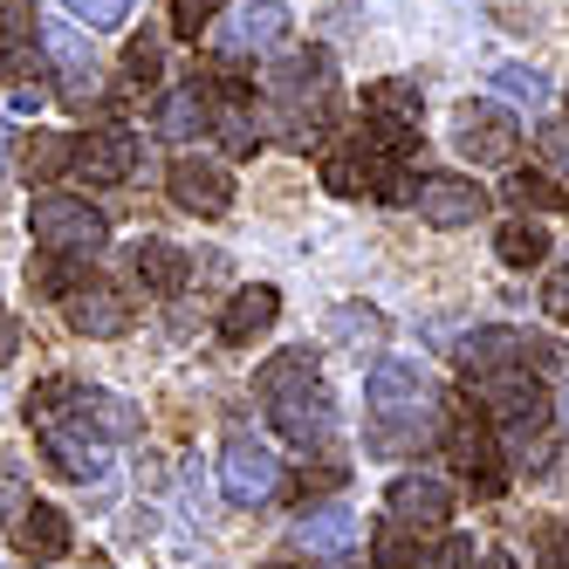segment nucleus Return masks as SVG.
Wrapping results in <instances>:
<instances>
[{"label": "nucleus", "instance_id": "obj_1", "mask_svg": "<svg viewBox=\"0 0 569 569\" xmlns=\"http://www.w3.org/2000/svg\"><path fill=\"white\" fill-rule=\"evenodd\" d=\"M363 398H371V453H419L446 419V398H439L432 371L412 357H378Z\"/></svg>", "mask_w": 569, "mask_h": 569}, {"label": "nucleus", "instance_id": "obj_2", "mask_svg": "<svg viewBox=\"0 0 569 569\" xmlns=\"http://www.w3.org/2000/svg\"><path fill=\"white\" fill-rule=\"evenodd\" d=\"M268 97L281 103V117H289V138L309 144L322 131V117H330V103H337V62H330V49H296L289 62H274Z\"/></svg>", "mask_w": 569, "mask_h": 569}, {"label": "nucleus", "instance_id": "obj_3", "mask_svg": "<svg viewBox=\"0 0 569 569\" xmlns=\"http://www.w3.org/2000/svg\"><path fill=\"white\" fill-rule=\"evenodd\" d=\"M28 233H34V248H49V254L97 261L103 240H110V220L90 207V199H76V192H42L28 207Z\"/></svg>", "mask_w": 569, "mask_h": 569}, {"label": "nucleus", "instance_id": "obj_4", "mask_svg": "<svg viewBox=\"0 0 569 569\" xmlns=\"http://www.w3.org/2000/svg\"><path fill=\"white\" fill-rule=\"evenodd\" d=\"M268 419H274V432L289 439V446H302V453H322V446L337 439V398L322 391V378L316 385H296V391H281V398H268Z\"/></svg>", "mask_w": 569, "mask_h": 569}, {"label": "nucleus", "instance_id": "obj_5", "mask_svg": "<svg viewBox=\"0 0 569 569\" xmlns=\"http://www.w3.org/2000/svg\"><path fill=\"white\" fill-rule=\"evenodd\" d=\"M274 487H281L274 446H261L254 432H233V439H227V453H220V495H227L233 508H261Z\"/></svg>", "mask_w": 569, "mask_h": 569}, {"label": "nucleus", "instance_id": "obj_6", "mask_svg": "<svg viewBox=\"0 0 569 569\" xmlns=\"http://www.w3.org/2000/svg\"><path fill=\"white\" fill-rule=\"evenodd\" d=\"M453 144H460L467 166H515L521 124H515L501 103H460L453 110Z\"/></svg>", "mask_w": 569, "mask_h": 569}, {"label": "nucleus", "instance_id": "obj_7", "mask_svg": "<svg viewBox=\"0 0 569 569\" xmlns=\"http://www.w3.org/2000/svg\"><path fill=\"white\" fill-rule=\"evenodd\" d=\"M439 439H446V453H453V467H460V473L480 487V495H501L508 467H495V439H487L480 405H453V412L439 419Z\"/></svg>", "mask_w": 569, "mask_h": 569}, {"label": "nucleus", "instance_id": "obj_8", "mask_svg": "<svg viewBox=\"0 0 569 569\" xmlns=\"http://www.w3.org/2000/svg\"><path fill=\"white\" fill-rule=\"evenodd\" d=\"M405 207H419L426 227H473V220H487L495 192L473 186V179H460V172H432V179L412 186V199H405Z\"/></svg>", "mask_w": 569, "mask_h": 569}, {"label": "nucleus", "instance_id": "obj_9", "mask_svg": "<svg viewBox=\"0 0 569 569\" xmlns=\"http://www.w3.org/2000/svg\"><path fill=\"white\" fill-rule=\"evenodd\" d=\"M480 391V419H495V426H542L549 419V391L536 371H495V378H473Z\"/></svg>", "mask_w": 569, "mask_h": 569}, {"label": "nucleus", "instance_id": "obj_10", "mask_svg": "<svg viewBox=\"0 0 569 569\" xmlns=\"http://www.w3.org/2000/svg\"><path fill=\"white\" fill-rule=\"evenodd\" d=\"M69 172L90 179V186H124L138 172V131L131 124H103V131H83L69 151Z\"/></svg>", "mask_w": 569, "mask_h": 569}, {"label": "nucleus", "instance_id": "obj_11", "mask_svg": "<svg viewBox=\"0 0 569 569\" xmlns=\"http://www.w3.org/2000/svg\"><path fill=\"white\" fill-rule=\"evenodd\" d=\"M281 42H289V8H281V0H248V8H233L227 21H213L220 56H268Z\"/></svg>", "mask_w": 569, "mask_h": 569}, {"label": "nucleus", "instance_id": "obj_12", "mask_svg": "<svg viewBox=\"0 0 569 569\" xmlns=\"http://www.w3.org/2000/svg\"><path fill=\"white\" fill-rule=\"evenodd\" d=\"M42 49H49L56 76H62V103H76V110H90V103L103 97V69H97L90 42H83V34H76L69 21H49V28H42Z\"/></svg>", "mask_w": 569, "mask_h": 569}, {"label": "nucleus", "instance_id": "obj_13", "mask_svg": "<svg viewBox=\"0 0 569 569\" xmlns=\"http://www.w3.org/2000/svg\"><path fill=\"white\" fill-rule=\"evenodd\" d=\"M166 186H172V199L186 213H199V220H220L227 207H233V172L227 166H213V158H172V172H166Z\"/></svg>", "mask_w": 569, "mask_h": 569}, {"label": "nucleus", "instance_id": "obj_14", "mask_svg": "<svg viewBox=\"0 0 569 569\" xmlns=\"http://www.w3.org/2000/svg\"><path fill=\"white\" fill-rule=\"evenodd\" d=\"M385 515L398 521V528H446V515H453V487H446L439 473H398L391 487H385Z\"/></svg>", "mask_w": 569, "mask_h": 569}, {"label": "nucleus", "instance_id": "obj_15", "mask_svg": "<svg viewBox=\"0 0 569 569\" xmlns=\"http://www.w3.org/2000/svg\"><path fill=\"white\" fill-rule=\"evenodd\" d=\"M76 432H90V439H103V446H124V439H138L144 432V412L124 398V391H103V385H76Z\"/></svg>", "mask_w": 569, "mask_h": 569}, {"label": "nucleus", "instance_id": "obj_16", "mask_svg": "<svg viewBox=\"0 0 569 569\" xmlns=\"http://www.w3.org/2000/svg\"><path fill=\"white\" fill-rule=\"evenodd\" d=\"M62 316L76 337H124L131 330V296L110 289V281H76L62 296Z\"/></svg>", "mask_w": 569, "mask_h": 569}, {"label": "nucleus", "instance_id": "obj_17", "mask_svg": "<svg viewBox=\"0 0 569 569\" xmlns=\"http://www.w3.org/2000/svg\"><path fill=\"white\" fill-rule=\"evenodd\" d=\"M274 316H281V296L268 289V281H248V289H233L227 309H220V343L227 350H248L254 337L274 330Z\"/></svg>", "mask_w": 569, "mask_h": 569}, {"label": "nucleus", "instance_id": "obj_18", "mask_svg": "<svg viewBox=\"0 0 569 569\" xmlns=\"http://www.w3.org/2000/svg\"><path fill=\"white\" fill-rule=\"evenodd\" d=\"M69 515L56 508V501H28L21 515H14V549L28 556V562H62L69 556Z\"/></svg>", "mask_w": 569, "mask_h": 569}, {"label": "nucleus", "instance_id": "obj_19", "mask_svg": "<svg viewBox=\"0 0 569 569\" xmlns=\"http://www.w3.org/2000/svg\"><path fill=\"white\" fill-rule=\"evenodd\" d=\"M296 542H302L309 556H322V562H343V556L363 542V521H357L350 508H309V515L296 521Z\"/></svg>", "mask_w": 569, "mask_h": 569}, {"label": "nucleus", "instance_id": "obj_20", "mask_svg": "<svg viewBox=\"0 0 569 569\" xmlns=\"http://www.w3.org/2000/svg\"><path fill=\"white\" fill-rule=\"evenodd\" d=\"M521 350H528V337H521V330H501V322H495V330L460 337L453 357H460V371H467V378H495V371H515Z\"/></svg>", "mask_w": 569, "mask_h": 569}, {"label": "nucleus", "instance_id": "obj_21", "mask_svg": "<svg viewBox=\"0 0 569 569\" xmlns=\"http://www.w3.org/2000/svg\"><path fill=\"white\" fill-rule=\"evenodd\" d=\"M42 460L62 473V480H103V453H97V439L90 432H76V426H42Z\"/></svg>", "mask_w": 569, "mask_h": 569}, {"label": "nucleus", "instance_id": "obj_22", "mask_svg": "<svg viewBox=\"0 0 569 569\" xmlns=\"http://www.w3.org/2000/svg\"><path fill=\"white\" fill-rule=\"evenodd\" d=\"M131 274H138V289L144 296H179L186 289V274H192V261H186V248H172V240H138V254H131Z\"/></svg>", "mask_w": 569, "mask_h": 569}, {"label": "nucleus", "instance_id": "obj_23", "mask_svg": "<svg viewBox=\"0 0 569 569\" xmlns=\"http://www.w3.org/2000/svg\"><path fill=\"white\" fill-rule=\"evenodd\" d=\"M363 117H371V124H405V131H419L426 90L412 83V76H385V83L363 90Z\"/></svg>", "mask_w": 569, "mask_h": 569}, {"label": "nucleus", "instance_id": "obj_24", "mask_svg": "<svg viewBox=\"0 0 569 569\" xmlns=\"http://www.w3.org/2000/svg\"><path fill=\"white\" fill-rule=\"evenodd\" d=\"M207 124H213V97L199 83H186V90H172L158 103V138H199Z\"/></svg>", "mask_w": 569, "mask_h": 569}, {"label": "nucleus", "instance_id": "obj_25", "mask_svg": "<svg viewBox=\"0 0 569 569\" xmlns=\"http://www.w3.org/2000/svg\"><path fill=\"white\" fill-rule=\"evenodd\" d=\"M69 151H76L69 131H34V138L21 144V172H28L34 186H56V179L69 172Z\"/></svg>", "mask_w": 569, "mask_h": 569}, {"label": "nucleus", "instance_id": "obj_26", "mask_svg": "<svg viewBox=\"0 0 569 569\" xmlns=\"http://www.w3.org/2000/svg\"><path fill=\"white\" fill-rule=\"evenodd\" d=\"M501 453L515 473H542L556 460V439H549V419L542 426H501Z\"/></svg>", "mask_w": 569, "mask_h": 569}, {"label": "nucleus", "instance_id": "obj_27", "mask_svg": "<svg viewBox=\"0 0 569 569\" xmlns=\"http://www.w3.org/2000/svg\"><path fill=\"white\" fill-rule=\"evenodd\" d=\"M296 385H316V350H309V343L268 357L261 371H254V391H261V398H281V391H296Z\"/></svg>", "mask_w": 569, "mask_h": 569}, {"label": "nucleus", "instance_id": "obj_28", "mask_svg": "<svg viewBox=\"0 0 569 569\" xmlns=\"http://www.w3.org/2000/svg\"><path fill=\"white\" fill-rule=\"evenodd\" d=\"M76 281H90L76 254H49V248H42V254H28V289H34V296H56V302H62Z\"/></svg>", "mask_w": 569, "mask_h": 569}, {"label": "nucleus", "instance_id": "obj_29", "mask_svg": "<svg viewBox=\"0 0 569 569\" xmlns=\"http://www.w3.org/2000/svg\"><path fill=\"white\" fill-rule=\"evenodd\" d=\"M495 254H501L508 268H542V261H549V233H542L536 220H508V227L495 233Z\"/></svg>", "mask_w": 569, "mask_h": 569}, {"label": "nucleus", "instance_id": "obj_30", "mask_svg": "<svg viewBox=\"0 0 569 569\" xmlns=\"http://www.w3.org/2000/svg\"><path fill=\"white\" fill-rule=\"evenodd\" d=\"M21 412H28V426H34V432H42V426H62V419L76 412V378H42V385L28 391Z\"/></svg>", "mask_w": 569, "mask_h": 569}, {"label": "nucleus", "instance_id": "obj_31", "mask_svg": "<svg viewBox=\"0 0 569 569\" xmlns=\"http://www.w3.org/2000/svg\"><path fill=\"white\" fill-rule=\"evenodd\" d=\"M158 69H166V49H158V34L144 28L138 42L124 49V97H144V90H158Z\"/></svg>", "mask_w": 569, "mask_h": 569}, {"label": "nucleus", "instance_id": "obj_32", "mask_svg": "<svg viewBox=\"0 0 569 569\" xmlns=\"http://www.w3.org/2000/svg\"><path fill=\"white\" fill-rule=\"evenodd\" d=\"M385 330H391V322H385L378 309H337V316H330V337H337V343H357V350H378Z\"/></svg>", "mask_w": 569, "mask_h": 569}, {"label": "nucleus", "instance_id": "obj_33", "mask_svg": "<svg viewBox=\"0 0 569 569\" xmlns=\"http://www.w3.org/2000/svg\"><path fill=\"white\" fill-rule=\"evenodd\" d=\"M213 124H220V144H227V158H254V151H261V124H254V117L240 110L233 97L220 103V117H213Z\"/></svg>", "mask_w": 569, "mask_h": 569}, {"label": "nucleus", "instance_id": "obj_34", "mask_svg": "<svg viewBox=\"0 0 569 569\" xmlns=\"http://www.w3.org/2000/svg\"><path fill=\"white\" fill-rule=\"evenodd\" d=\"M495 90L501 97H521V103H549V76L528 69V62H501L495 69Z\"/></svg>", "mask_w": 569, "mask_h": 569}, {"label": "nucleus", "instance_id": "obj_35", "mask_svg": "<svg viewBox=\"0 0 569 569\" xmlns=\"http://www.w3.org/2000/svg\"><path fill=\"white\" fill-rule=\"evenodd\" d=\"M62 8H69V21H83L90 34H97V28H124V21H131V0H62Z\"/></svg>", "mask_w": 569, "mask_h": 569}, {"label": "nucleus", "instance_id": "obj_36", "mask_svg": "<svg viewBox=\"0 0 569 569\" xmlns=\"http://www.w3.org/2000/svg\"><path fill=\"white\" fill-rule=\"evenodd\" d=\"M412 528H398V521H385L378 528V569H412Z\"/></svg>", "mask_w": 569, "mask_h": 569}, {"label": "nucleus", "instance_id": "obj_37", "mask_svg": "<svg viewBox=\"0 0 569 569\" xmlns=\"http://www.w3.org/2000/svg\"><path fill=\"white\" fill-rule=\"evenodd\" d=\"M220 8H227V0H172V28L179 34H199V28L220 21Z\"/></svg>", "mask_w": 569, "mask_h": 569}, {"label": "nucleus", "instance_id": "obj_38", "mask_svg": "<svg viewBox=\"0 0 569 569\" xmlns=\"http://www.w3.org/2000/svg\"><path fill=\"white\" fill-rule=\"evenodd\" d=\"M28 508V473L14 460H0V521H14Z\"/></svg>", "mask_w": 569, "mask_h": 569}, {"label": "nucleus", "instance_id": "obj_39", "mask_svg": "<svg viewBox=\"0 0 569 569\" xmlns=\"http://www.w3.org/2000/svg\"><path fill=\"white\" fill-rule=\"evenodd\" d=\"M508 199H515V207H556V186L542 172H515L508 179Z\"/></svg>", "mask_w": 569, "mask_h": 569}, {"label": "nucleus", "instance_id": "obj_40", "mask_svg": "<svg viewBox=\"0 0 569 569\" xmlns=\"http://www.w3.org/2000/svg\"><path fill=\"white\" fill-rule=\"evenodd\" d=\"M536 151H542V166L569 179V124H542L536 131Z\"/></svg>", "mask_w": 569, "mask_h": 569}, {"label": "nucleus", "instance_id": "obj_41", "mask_svg": "<svg viewBox=\"0 0 569 569\" xmlns=\"http://www.w3.org/2000/svg\"><path fill=\"white\" fill-rule=\"evenodd\" d=\"M542 309H549L556 322H569V261L549 268V281H542Z\"/></svg>", "mask_w": 569, "mask_h": 569}, {"label": "nucleus", "instance_id": "obj_42", "mask_svg": "<svg viewBox=\"0 0 569 569\" xmlns=\"http://www.w3.org/2000/svg\"><path fill=\"white\" fill-rule=\"evenodd\" d=\"M8 103H14V110H42V103H49V90H42V83H14V97H8Z\"/></svg>", "mask_w": 569, "mask_h": 569}, {"label": "nucleus", "instance_id": "obj_43", "mask_svg": "<svg viewBox=\"0 0 569 569\" xmlns=\"http://www.w3.org/2000/svg\"><path fill=\"white\" fill-rule=\"evenodd\" d=\"M21 350V322H8V316H0V363H8Z\"/></svg>", "mask_w": 569, "mask_h": 569}, {"label": "nucleus", "instance_id": "obj_44", "mask_svg": "<svg viewBox=\"0 0 569 569\" xmlns=\"http://www.w3.org/2000/svg\"><path fill=\"white\" fill-rule=\"evenodd\" d=\"M542 569H569V536H556V542H549V556H542Z\"/></svg>", "mask_w": 569, "mask_h": 569}, {"label": "nucleus", "instance_id": "obj_45", "mask_svg": "<svg viewBox=\"0 0 569 569\" xmlns=\"http://www.w3.org/2000/svg\"><path fill=\"white\" fill-rule=\"evenodd\" d=\"M473 569H521V562H515V556H508V549H487V556H480V562H473Z\"/></svg>", "mask_w": 569, "mask_h": 569}, {"label": "nucleus", "instance_id": "obj_46", "mask_svg": "<svg viewBox=\"0 0 569 569\" xmlns=\"http://www.w3.org/2000/svg\"><path fill=\"white\" fill-rule=\"evenodd\" d=\"M562 426H569V391H562Z\"/></svg>", "mask_w": 569, "mask_h": 569}, {"label": "nucleus", "instance_id": "obj_47", "mask_svg": "<svg viewBox=\"0 0 569 569\" xmlns=\"http://www.w3.org/2000/svg\"><path fill=\"white\" fill-rule=\"evenodd\" d=\"M0 144H8V117H0Z\"/></svg>", "mask_w": 569, "mask_h": 569}, {"label": "nucleus", "instance_id": "obj_48", "mask_svg": "<svg viewBox=\"0 0 569 569\" xmlns=\"http://www.w3.org/2000/svg\"><path fill=\"white\" fill-rule=\"evenodd\" d=\"M0 199H8V186H0Z\"/></svg>", "mask_w": 569, "mask_h": 569}, {"label": "nucleus", "instance_id": "obj_49", "mask_svg": "<svg viewBox=\"0 0 569 569\" xmlns=\"http://www.w3.org/2000/svg\"><path fill=\"white\" fill-rule=\"evenodd\" d=\"M274 569H289V562H274Z\"/></svg>", "mask_w": 569, "mask_h": 569}, {"label": "nucleus", "instance_id": "obj_50", "mask_svg": "<svg viewBox=\"0 0 569 569\" xmlns=\"http://www.w3.org/2000/svg\"><path fill=\"white\" fill-rule=\"evenodd\" d=\"M562 207H569V199H562Z\"/></svg>", "mask_w": 569, "mask_h": 569}]
</instances>
